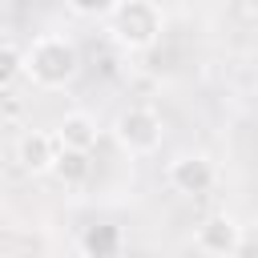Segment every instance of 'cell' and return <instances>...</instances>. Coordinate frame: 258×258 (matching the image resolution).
Returning a JSON list of instances; mask_svg holds the SVG:
<instances>
[{
  "mask_svg": "<svg viewBox=\"0 0 258 258\" xmlns=\"http://www.w3.org/2000/svg\"><path fill=\"white\" fill-rule=\"evenodd\" d=\"M81 73V52L73 36L64 32H44L24 48V77L36 89H64Z\"/></svg>",
  "mask_w": 258,
  "mask_h": 258,
  "instance_id": "cell-1",
  "label": "cell"
},
{
  "mask_svg": "<svg viewBox=\"0 0 258 258\" xmlns=\"http://www.w3.org/2000/svg\"><path fill=\"white\" fill-rule=\"evenodd\" d=\"M165 32V12L153 0H121L109 16V36L125 52H149Z\"/></svg>",
  "mask_w": 258,
  "mask_h": 258,
  "instance_id": "cell-2",
  "label": "cell"
},
{
  "mask_svg": "<svg viewBox=\"0 0 258 258\" xmlns=\"http://www.w3.org/2000/svg\"><path fill=\"white\" fill-rule=\"evenodd\" d=\"M161 137H165V125L161 117L149 109V105H129L113 117V141L129 153V157H149L161 149Z\"/></svg>",
  "mask_w": 258,
  "mask_h": 258,
  "instance_id": "cell-3",
  "label": "cell"
},
{
  "mask_svg": "<svg viewBox=\"0 0 258 258\" xmlns=\"http://www.w3.org/2000/svg\"><path fill=\"white\" fill-rule=\"evenodd\" d=\"M165 181H169L177 194H185V198H202V194L214 189L218 165H214L206 153H177V157L165 165Z\"/></svg>",
  "mask_w": 258,
  "mask_h": 258,
  "instance_id": "cell-4",
  "label": "cell"
},
{
  "mask_svg": "<svg viewBox=\"0 0 258 258\" xmlns=\"http://www.w3.org/2000/svg\"><path fill=\"white\" fill-rule=\"evenodd\" d=\"M194 246L206 254V258H234L242 250V222L234 214H210L198 234H194Z\"/></svg>",
  "mask_w": 258,
  "mask_h": 258,
  "instance_id": "cell-5",
  "label": "cell"
},
{
  "mask_svg": "<svg viewBox=\"0 0 258 258\" xmlns=\"http://www.w3.org/2000/svg\"><path fill=\"white\" fill-rule=\"evenodd\" d=\"M56 153H60V145H56V137L44 133V129H28V133H20V141H16V161H20V169L32 173V177L52 173Z\"/></svg>",
  "mask_w": 258,
  "mask_h": 258,
  "instance_id": "cell-6",
  "label": "cell"
},
{
  "mask_svg": "<svg viewBox=\"0 0 258 258\" xmlns=\"http://www.w3.org/2000/svg\"><path fill=\"white\" fill-rule=\"evenodd\" d=\"M56 145L60 149H73V153H89L97 141H101V125H97V117L93 113H85V109H73V113H64L60 121H56Z\"/></svg>",
  "mask_w": 258,
  "mask_h": 258,
  "instance_id": "cell-7",
  "label": "cell"
},
{
  "mask_svg": "<svg viewBox=\"0 0 258 258\" xmlns=\"http://www.w3.org/2000/svg\"><path fill=\"white\" fill-rule=\"evenodd\" d=\"M89 169H93L89 153L60 149V153H56V165H52V177H56L60 185H85V181H89Z\"/></svg>",
  "mask_w": 258,
  "mask_h": 258,
  "instance_id": "cell-8",
  "label": "cell"
},
{
  "mask_svg": "<svg viewBox=\"0 0 258 258\" xmlns=\"http://www.w3.org/2000/svg\"><path fill=\"white\" fill-rule=\"evenodd\" d=\"M81 246H85L89 258H113L121 250V234H117V226H93L81 238Z\"/></svg>",
  "mask_w": 258,
  "mask_h": 258,
  "instance_id": "cell-9",
  "label": "cell"
},
{
  "mask_svg": "<svg viewBox=\"0 0 258 258\" xmlns=\"http://www.w3.org/2000/svg\"><path fill=\"white\" fill-rule=\"evenodd\" d=\"M24 77V48L12 40H0V89L16 85Z\"/></svg>",
  "mask_w": 258,
  "mask_h": 258,
  "instance_id": "cell-10",
  "label": "cell"
},
{
  "mask_svg": "<svg viewBox=\"0 0 258 258\" xmlns=\"http://www.w3.org/2000/svg\"><path fill=\"white\" fill-rule=\"evenodd\" d=\"M117 4L121 0H69V8L77 16H85V20H109L117 12Z\"/></svg>",
  "mask_w": 258,
  "mask_h": 258,
  "instance_id": "cell-11",
  "label": "cell"
},
{
  "mask_svg": "<svg viewBox=\"0 0 258 258\" xmlns=\"http://www.w3.org/2000/svg\"><path fill=\"white\" fill-rule=\"evenodd\" d=\"M246 12H250V16H258V0H246Z\"/></svg>",
  "mask_w": 258,
  "mask_h": 258,
  "instance_id": "cell-12",
  "label": "cell"
}]
</instances>
